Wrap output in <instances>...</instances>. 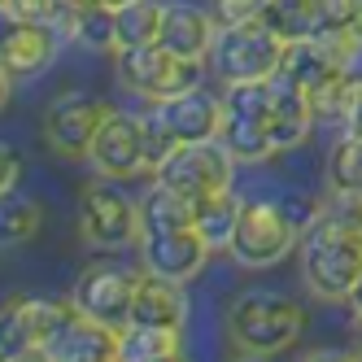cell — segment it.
Returning <instances> with one entry per match:
<instances>
[{
  "mask_svg": "<svg viewBox=\"0 0 362 362\" xmlns=\"http://www.w3.org/2000/svg\"><path fill=\"white\" fill-rule=\"evenodd\" d=\"M218 140L227 144V153L236 162H267L271 153H275V140H271L267 118H245V114H227L223 110Z\"/></svg>",
  "mask_w": 362,
  "mask_h": 362,
  "instance_id": "cell-20",
  "label": "cell"
},
{
  "mask_svg": "<svg viewBox=\"0 0 362 362\" xmlns=\"http://www.w3.org/2000/svg\"><path fill=\"white\" fill-rule=\"evenodd\" d=\"M57 40H62L57 27H44V22H18V31H13L9 48H5V62H0V66H5L13 79H31V74H40V70L53 66Z\"/></svg>",
  "mask_w": 362,
  "mask_h": 362,
  "instance_id": "cell-19",
  "label": "cell"
},
{
  "mask_svg": "<svg viewBox=\"0 0 362 362\" xmlns=\"http://www.w3.org/2000/svg\"><path fill=\"white\" fill-rule=\"evenodd\" d=\"M70 310L66 301L48 297H18L0 310V362H22V358H44V341L53 336L62 315Z\"/></svg>",
  "mask_w": 362,
  "mask_h": 362,
  "instance_id": "cell-9",
  "label": "cell"
},
{
  "mask_svg": "<svg viewBox=\"0 0 362 362\" xmlns=\"http://www.w3.org/2000/svg\"><path fill=\"white\" fill-rule=\"evenodd\" d=\"M358 349H362V336H358Z\"/></svg>",
  "mask_w": 362,
  "mask_h": 362,
  "instance_id": "cell-41",
  "label": "cell"
},
{
  "mask_svg": "<svg viewBox=\"0 0 362 362\" xmlns=\"http://www.w3.org/2000/svg\"><path fill=\"white\" fill-rule=\"evenodd\" d=\"M162 9H166V5H158V0H127V5H118V9H114L118 48L158 40V31H162Z\"/></svg>",
  "mask_w": 362,
  "mask_h": 362,
  "instance_id": "cell-27",
  "label": "cell"
},
{
  "mask_svg": "<svg viewBox=\"0 0 362 362\" xmlns=\"http://www.w3.org/2000/svg\"><path fill=\"white\" fill-rule=\"evenodd\" d=\"M18 13L5 5V0H0V62H5V48H9V40H13V31H18Z\"/></svg>",
  "mask_w": 362,
  "mask_h": 362,
  "instance_id": "cell-36",
  "label": "cell"
},
{
  "mask_svg": "<svg viewBox=\"0 0 362 362\" xmlns=\"http://www.w3.org/2000/svg\"><path fill=\"white\" fill-rule=\"evenodd\" d=\"M345 132L349 136H362V79L354 83V96H349V110H345Z\"/></svg>",
  "mask_w": 362,
  "mask_h": 362,
  "instance_id": "cell-35",
  "label": "cell"
},
{
  "mask_svg": "<svg viewBox=\"0 0 362 362\" xmlns=\"http://www.w3.org/2000/svg\"><path fill=\"white\" fill-rule=\"evenodd\" d=\"M79 236L92 249H127L140 245V201H132L118 184L96 179L79 192Z\"/></svg>",
  "mask_w": 362,
  "mask_h": 362,
  "instance_id": "cell-6",
  "label": "cell"
},
{
  "mask_svg": "<svg viewBox=\"0 0 362 362\" xmlns=\"http://www.w3.org/2000/svg\"><path fill=\"white\" fill-rule=\"evenodd\" d=\"M257 18L279 35V40H315L319 35V5L315 0H262Z\"/></svg>",
  "mask_w": 362,
  "mask_h": 362,
  "instance_id": "cell-23",
  "label": "cell"
},
{
  "mask_svg": "<svg viewBox=\"0 0 362 362\" xmlns=\"http://www.w3.org/2000/svg\"><path fill=\"white\" fill-rule=\"evenodd\" d=\"M345 301H349V310H354V315L362 319V275H358V284L349 288V297H345Z\"/></svg>",
  "mask_w": 362,
  "mask_h": 362,
  "instance_id": "cell-38",
  "label": "cell"
},
{
  "mask_svg": "<svg viewBox=\"0 0 362 362\" xmlns=\"http://www.w3.org/2000/svg\"><path fill=\"white\" fill-rule=\"evenodd\" d=\"M305 310L284 293H240L227 310V336L249 358H271L297 345Z\"/></svg>",
  "mask_w": 362,
  "mask_h": 362,
  "instance_id": "cell-2",
  "label": "cell"
},
{
  "mask_svg": "<svg viewBox=\"0 0 362 362\" xmlns=\"http://www.w3.org/2000/svg\"><path fill=\"white\" fill-rule=\"evenodd\" d=\"M358 44H362V0H358V9H354V31H349Z\"/></svg>",
  "mask_w": 362,
  "mask_h": 362,
  "instance_id": "cell-39",
  "label": "cell"
},
{
  "mask_svg": "<svg viewBox=\"0 0 362 362\" xmlns=\"http://www.w3.org/2000/svg\"><path fill=\"white\" fill-rule=\"evenodd\" d=\"M118 349H122V362H170L179 358V332L127 323L118 332Z\"/></svg>",
  "mask_w": 362,
  "mask_h": 362,
  "instance_id": "cell-25",
  "label": "cell"
},
{
  "mask_svg": "<svg viewBox=\"0 0 362 362\" xmlns=\"http://www.w3.org/2000/svg\"><path fill=\"white\" fill-rule=\"evenodd\" d=\"M105 5H114V9H118V5H127V0H105Z\"/></svg>",
  "mask_w": 362,
  "mask_h": 362,
  "instance_id": "cell-40",
  "label": "cell"
},
{
  "mask_svg": "<svg viewBox=\"0 0 362 362\" xmlns=\"http://www.w3.org/2000/svg\"><path fill=\"white\" fill-rule=\"evenodd\" d=\"M9 92H13V74H9L5 66H0V110L9 105Z\"/></svg>",
  "mask_w": 362,
  "mask_h": 362,
  "instance_id": "cell-37",
  "label": "cell"
},
{
  "mask_svg": "<svg viewBox=\"0 0 362 362\" xmlns=\"http://www.w3.org/2000/svg\"><path fill=\"white\" fill-rule=\"evenodd\" d=\"M271 140H275V153L284 148H297L310 127H315V100H310V92H301L297 83H288L284 74H275L271 79Z\"/></svg>",
  "mask_w": 362,
  "mask_h": 362,
  "instance_id": "cell-16",
  "label": "cell"
},
{
  "mask_svg": "<svg viewBox=\"0 0 362 362\" xmlns=\"http://www.w3.org/2000/svg\"><path fill=\"white\" fill-rule=\"evenodd\" d=\"M192 214H197V201L175 192L166 184L153 179V188L144 192L140 201V227L144 231H175V227H192Z\"/></svg>",
  "mask_w": 362,
  "mask_h": 362,
  "instance_id": "cell-21",
  "label": "cell"
},
{
  "mask_svg": "<svg viewBox=\"0 0 362 362\" xmlns=\"http://www.w3.org/2000/svg\"><path fill=\"white\" fill-rule=\"evenodd\" d=\"M153 179L175 188V192H184V197H192V201H201L210 192L231 188V179H236V158L227 153V144L218 136L214 140H192V144H179Z\"/></svg>",
  "mask_w": 362,
  "mask_h": 362,
  "instance_id": "cell-7",
  "label": "cell"
},
{
  "mask_svg": "<svg viewBox=\"0 0 362 362\" xmlns=\"http://www.w3.org/2000/svg\"><path fill=\"white\" fill-rule=\"evenodd\" d=\"M114 70H118L122 88H132L144 100H166L175 92L201 83V62H188V57L170 53V48L158 44V40L114 48Z\"/></svg>",
  "mask_w": 362,
  "mask_h": 362,
  "instance_id": "cell-4",
  "label": "cell"
},
{
  "mask_svg": "<svg viewBox=\"0 0 362 362\" xmlns=\"http://www.w3.org/2000/svg\"><path fill=\"white\" fill-rule=\"evenodd\" d=\"M349 53H354V35L345 40H327V35H315V40H293L284 48V62H279V74L288 83H297L301 92H323L327 83L345 79L349 74Z\"/></svg>",
  "mask_w": 362,
  "mask_h": 362,
  "instance_id": "cell-11",
  "label": "cell"
},
{
  "mask_svg": "<svg viewBox=\"0 0 362 362\" xmlns=\"http://www.w3.org/2000/svg\"><path fill=\"white\" fill-rule=\"evenodd\" d=\"M210 18L214 27H236V22H249L257 18V9H262V0H210Z\"/></svg>",
  "mask_w": 362,
  "mask_h": 362,
  "instance_id": "cell-33",
  "label": "cell"
},
{
  "mask_svg": "<svg viewBox=\"0 0 362 362\" xmlns=\"http://www.w3.org/2000/svg\"><path fill=\"white\" fill-rule=\"evenodd\" d=\"M18 175H22V158H18L5 140H0V192H9L18 184Z\"/></svg>",
  "mask_w": 362,
  "mask_h": 362,
  "instance_id": "cell-34",
  "label": "cell"
},
{
  "mask_svg": "<svg viewBox=\"0 0 362 362\" xmlns=\"http://www.w3.org/2000/svg\"><path fill=\"white\" fill-rule=\"evenodd\" d=\"M44 358L48 362H114V358H122V349H118V327L83 315V310L70 301V310L62 315V323L44 341Z\"/></svg>",
  "mask_w": 362,
  "mask_h": 362,
  "instance_id": "cell-12",
  "label": "cell"
},
{
  "mask_svg": "<svg viewBox=\"0 0 362 362\" xmlns=\"http://www.w3.org/2000/svg\"><path fill=\"white\" fill-rule=\"evenodd\" d=\"M301 245V231L288 223V214L279 210V201H240V218L231 231L227 253L240 267H275Z\"/></svg>",
  "mask_w": 362,
  "mask_h": 362,
  "instance_id": "cell-5",
  "label": "cell"
},
{
  "mask_svg": "<svg viewBox=\"0 0 362 362\" xmlns=\"http://www.w3.org/2000/svg\"><path fill=\"white\" fill-rule=\"evenodd\" d=\"M184 319H188V293H184V284L144 271L140 275V288H136V301H132V323L184 332Z\"/></svg>",
  "mask_w": 362,
  "mask_h": 362,
  "instance_id": "cell-18",
  "label": "cell"
},
{
  "mask_svg": "<svg viewBox=\"0 0 362 362\" xmlns=\"http://www.w3.org/2000/svg\"><path fill=\"white\" fill-rule=\"evenodd\" d=\"M110 100L88 96V92H66L57 96L44 114V140L53 144L62 158H88V148L100 132V122L110 118Z\"/></svg>",
  "mask_w": 362,
  "mask_h": 362,
  "instance_id": "cell-10",
  "label": "cell"
},
{
  "mask_svg": "<svg viewBox=\"0 0 362 362\" xmlns=\"http://www.w3.org/2000/svg\"><path fill=\"white\" fill-rule=\"evenodd\" d=\"M62 35H70L74 44L83 48H96V53H110L118 48V27H114V5H88L79 13H66L62 18Z\"/></svg>",
  "mask_w": 362,
  "mask_h": 362,
  "instance_id": "cell-24",
  "label": "cell"
},
{
  "mask_svg": "<svg viewBox=\"0 0 362 362\" xmlns=\"http://www.w3.org/2000/svg\"><path fill=\"white\" fill-rule=\"evenodd\" d=\"M5 5H9L22 22H44V27H57V31H62V18H66L62 0H5Z\"/></svg>",
  "mask_w": 362,
  "mask_h": 362,
  "instance_id": "cell-32",
  "label": "cell"
},
{
  "mask_svg": "<svg viewBox=\"0 0 362 362\" xmlns=\"http://www.w3.org/2000/svg\"><path fill=\"white\" fill-rule=\"evenodd\" d=\"M284 48H288V40H279L262 18H249L236 27H218L210 62L223 83H253V79H275Z\"/></svg>",
  "mask_w": 362,
  "mask_h": 362,
  "instance_id": "cell-3",
  "label": "cell"
},
{
  "mask_svg": "<svg viewBox=\"0 0 362 362\" xmlns=\"http://www.w3.org/2000/svg\"><path fill=\"white\" fill-rule=\"evenodd\" d=\"M319 5V35L327 40H345L354 31V9L358 0H315Z\"/></svg>",
  "mask_w": 362,
  "mask_h": 362,
  "instance_id": "cell-31",
  "label": "cell"
},
{
  "mask_svg": "<svg viewBox=\"0 0 362 362\" xmlns=\"http://www.w3.org/2000/svg\"><path fill=\"white\" fill-rule=\"evenodd\" d=\"M162 118V127L179 140V144H192V140H214L218 127H223V96H214L210 88H184L175 92L166 100H158V110H153Z\"/></svg>",
  "mask_w": 362,
  "mask_h": 362,
  "instance_id": "cell-15",
  "label": "cell"
},
{
  "mask_svg": "<svg viewBox=\"0 0 362 362\" xmlns=\"http://www.w3.org/2000/svg\"><path fill=\"white\" fill-rule=\"evenodd\" d=\"M44 223V210H40V201L31 197H22V192H0V249L5 245H27L35 231Z\"/></svg>",
  "mask_w": 362,
  "mask_h": 362,
  "instance_id": "cell-26",
  "label": "cell"
},
{
  "mask_svg": "<svg viewBox=\"0 0 362 362\" xmlns=\"http://www.w3.org/2000/svg\"><path fill=\"white\" fill-rule=\"evenodd\" d=\"M236 218H240V201L231 188L223 192H210L197 201V214H192V227L201 231V240L210 249H227L231 245V231H236Z\"/></svg>",
  "mask_w": 362,
  "mask_h": 362,
  "instance_id": "cell-22",
  "label": "cell"
},
{
  "mask_svg": "<svg viewBox=\"0 0 362 362\" xmlns=\"http://www.w3.org/2000/svg\"><path fill=\"white\" fill-rule=\"evenodd\" d=\"M214 18L210 9H197V5H166L162 9V31H158V44H166L170 53L188 57V62H205L214 48Z\"/></svg>",
  "mask_w": 362,
  "mask_h": 362,
  "instance_id": "cell-17",
  "label": "cell"
},
{
  "mask_svg": "<svg viewBox=\"0 0 362 362\" xmlns=\"http://www.w3.org/2000/svg\"><path fill=\"white\" fill-rule=\"evenodd\" d=\"M214 249L201 240L197 227H175V231H144L140 236V257H144V271L148 275H162V279H175V284H188L205 257Z\"/></svg>",
  "mask_w": 362,
  "mask_h": 362,
  "instance_id": "cell-14",
  "label": "cell"
},
{
  "mask_svg": "<svg viewBox=\"0 0 362 362\" xmlns=\"http://www.w3.org/2000/svg\"><path fill=\"white\" fill-rule=\"evenodd\" d=\"M88 162L105 179L140 175L144 170V118L110 110V118L100 122V132H96V140L88 148Z\"/></svg>",
  "mask_w": 362,
  "mask_h": 362,
  "instance_id": "cell-13",
  "label": "cell"
},
{
  "mask_svg": "<svg viewBox=\"0 0 362 362\" xmlns=\"http://www.w3.org/2000/svg\"><path fill=\"white\" fill-rule=\"evenodd\" d=\"M175 148H179V140L162 127V118L148 110V114H144V175H148V179L158 175V170H162V162L170 158Z\"/></svg>",
  "mask_w": 362,
  "mask_h": 362,
  "instance_id": "cell-30",
  "label": "cell"
},
{
  "mask_svg": "<svg viewBox=\"0 0 362 362\" xmlns=\"http://www.w3.org/2000/svg\"><path fill=\"white\" fill-rule=\"evenodd\" d=\"M327 179L336 192H362V136H345L332 148Z\"/></svg>",
  "mask_w": 362,
  "mask_h": 362,
  "instance_id": "cell-28",
  "label": "cell"
},
{
  "mask_svg": "<svg viewBox=\"0 0 362 362\" xmlns=\"http://www.w3.org/2000/svg\"><path fill=\"white\" fill-rule=\"evenodd\" d=\"M136 288H140V271L122 267V262H88L79 275H74V288H70V301L83 310V315L110 323V327H127L132 323V301H136Z\"/></svg>",
  "mask_w": 362,
  "mask_h": 362,
  "instance_id": "cell-8",
  "label": "cell"
},
{
  "mask_svg": "<svg viewBox=\"0 0 362 362\" xmlns=\"http://www.w3.org/2000/svg\"><path fill=\"white\" fill-rule=\"evenodd\" d=\"M275 201H279V210L288 214V223L301 231V236H305V231L323 218V210H327V201H319L315 192H305V188H284Z\"/></svg>",
  "mask_w": 362,
  "mask_h": 362,
  "instance_id": "cell-29",
  "label": "cell"
},
{
  "mask_svg": "<svg viewBox=\"0 0 362 362\" xmlns=\"http://www.w3.org/2000/svg\"><path fill=\"white\" fill-rule=\"evenodd\" d=\"M301 271L310 293L345 301L362 275V227L323 210V218L301 236Z\"/></svg>",
  "mask_w": 362,
  "mask_h": 362,
  "instance_id": "cell-1",
  "label": "cell"
}]
</instances>
